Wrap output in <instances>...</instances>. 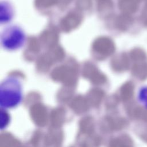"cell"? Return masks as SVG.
Here are the masks:
<instances>
[{
	"instance_id": "cell-1",
	"label": "cell",
	"mask_w": 147,
	"mask_h": 147,
	"mask_svg": "<svg viewBox=\"0 0 147 147\" xmlns=\"http://www.w3.org/2000/svg\"><path fill=\"white\" fill-rule=\"evenodd\" d=\"M26 40L25 31L17 25H10L5 27L1 34V45L8 51L21 49L25 45Z\"/></svg>"
},
{
	"instance_id": "cell-2",
	"label": "cell",
	"mask_w": 147,
	"mask_h": 147,
	"mask_svg": "<svg viewBox=\"0 0 147 147\" xmlns=\"http://www.w3.org/2000/svg\"><path fill=\"white\" fill-rule=\"evenodd\" d=\"M22 95V83L16 76H9L1 84V98L2 102H17Z\"/></svg>"
},
{
	"instance_id": "cell-3",
	"label": "cell",
	"mask_w": 147,
	"mask_h": 147,
	"mask_svg": "<svg viewBox=\"0 0 147 147\" xmlns=\"http://www.w3.org/2000/svg\"><path fill=\"white\" fill-rule=\"evenodd\" d=\"M13 9L11 5L7 1L1 2V24L7 23L12 19Z\"/></svg>"
},
{
	"instance_id": "cell-4",
	"label": "cell",
	"mask_w": 147,
	"mask_h": 147,
	"mask_svg": "<svg viewBox=\"0 0 147 147\" xmlns=\"http://www.w3.org/2000/svg\"><path fill=\"white\" fill-rule=\"evenodd\" d=\"M137 100L139 103L147 109V85L141 86L137 92Z\"/></svg>"
}]
</instances>
